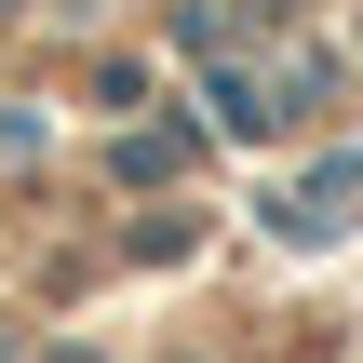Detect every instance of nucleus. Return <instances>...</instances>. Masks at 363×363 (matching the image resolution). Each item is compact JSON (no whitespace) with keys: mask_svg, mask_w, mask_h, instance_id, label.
<instances>
[{"mask_svg":"<svg viewBox=\"0 0 363 363\" xmlns=\"http://www.w3.org/2000/svg\"><path fill=\"white\" fill-rule=\"evenodd\" d=\"M350 202H363V148H350V162H323V175L283 202V229H310V242H323V229H350Z\"/></svg>","mask_w":363,"mask_h":363,"instance_id":"obj_1","label":"nucleus"},{"mask_svg":"<svg viewBox=\"0 0 363 363\" xmlns=\"http://www.w3.org/2000/svg\"><path fill=\"white\" fill-rule=\"evenodd\" d=\"M54 363H94V350H54Z\"/></svg>","mask_w":363,"mask_h":363,"instance_id":"obj_2","label":"nucleus"},{"mask_svg":"<svg viewBox=\"0 0 363 363\" xmlns=\"http://www.w3.org/2000/svg\"><path fill=\"white\" fill-rule=\"evenodd\" d=\"M0 13H13V0H0Z\"/></svg>","mask_w":363,"mask_h":363,"instance_id":"obj_3","label":"nucleus"}]
</instances>
